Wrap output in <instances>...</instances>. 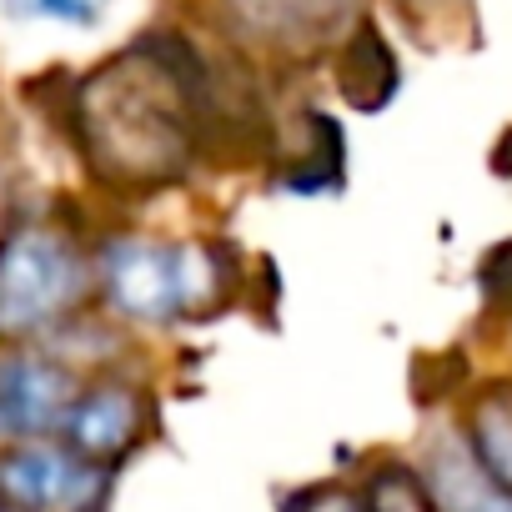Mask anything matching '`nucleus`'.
Returning a JSON list of instances; mask_svg holds the SVG:
<instances>
[{
	"instance_id": "obj_1",
	"label": "nucleus",
	"mask_w": 512,
	"mask_h": 512,
	"mask_svg": "<svg viewBox=\"0 0 512 512\" xmlns=\"http://www.w3.org/2000/svg\"><path fill=\"white\" fill-rule=\"evenodd\" d=\"M91 166L116 186H166L191 171L196 131L216 126V81L181 36H146L76 91Z\"/></svg>"
},
{
	"instance_id": "obj_2",
	"label": "nucleus",
	"mask_w": 512,
	"mask_h": 512,
	"mask_svg": "<svg viewBox=\"0 0 512 512\" xmlns=\"http://www.w3.org/2000/svg\"><path fill=\"white\" fill-rule=\"evenodd\" d=\"M91 287L71 236L31 221L0 241V342H26L61 327Z\"/></svg>"
},
{
	"instance_id": "obj_3",
	"label": "nucleus",
	"mask_w": 512,
	"mask_h": 512,
	"mask_svg": "<svg viewBox=\"0 0 512 512\" xmlns=\"http://www.w3.org/2000/svg\"><path fill=\"white\" fill-rule=\"evenodd\" d=\"M101 287L126 322L166 327L201 302L206 256L151 236H111L101 251Z\"/></svg>"
},
{
	"instance_id": "obj_4",
	"label": "nucleus",
	"mask_w": 512,
	"mask_h": 512,
	"mask_svg": "<svg viewBox=\"0 0 512 512\" xmlns=\"http://www.w3.org/2000/svg\"><path fill=\"white\" fill-rule=\"evenodd\" d=\"M106 467L56 447V442H16L0 452V502L21 512H96L106 502Z\"/></svg>"
},
{
	"instance_id": "obj_5",
	"label": "nucleus",
	"mask_w": 512,
	"mask_h": 512,
	"mask_svg": "<svg viewBox=\"0 0 512 512\" xmlns=\"http://www.w3.org/2000/svg\"><path fill=\"white\" fill-rule=\"evenodd\" d=\"M76 377L51 357H0V442H41L66 427Z\"/></svg>"
},
{
	"instance_id": "obj_6",
	"label": "nucleus",
	"mask_w": 512,
	"mask_h": 512,
	"mask_svg": "<svg viewBox=\"0 0 512 512\" xmlns=\"http://www.w3.org/2000/svg\"><path fill=\"white\" fill-rule=\"evenodd\" d=\"M226 11L256 46H272L282 56H317L357 21V0H226Z\"/></svg>"
},
{
	"instance_id": "obj_7",
	"label": "nucleus",
	"mask_w": 512,
	"mask_h": 512,
	"mask_svg": "<svg viewBox=\"0 0 512 512\" xmlns=\"http://www.w3.org/2000/svg\"><path fill=\"white\" fill-rule=\"evenodd\" d=\"M141 427H146V402H141V392H131V387H121V382H101V387H91V392H76L61 437H66L71 452H81V457H91V462L106 467L111 457H121V452L136 447Z\"/></svg>"
},
{
	"instance_id": "obj_8",
	"label": "nucleus",
	"mask_w": 512,
	"mask_h": 512,
	"mask_svg": "<svg viewBox=\"0 0 512 512\" xmlns=\"http://www.w3.org/2000/svg\"><path fill=\"white\" fill-rule=\"evenodd\" d=\"M422 482L437 512H512V492L497 477H487V467L457 437L432 442Z\"/></svg>"
},
{
	"instance_id": "obj_9",
	"label": "nucleus",
	"mask_w": 512,
	"mask_h": 512,
	"mask_svg": "<svg viewBox=\"0 0 512 512\" xmlns=\"http://www.w3.org/2000/svg\"><path fill=\"white\" fill-rule=\"evenodd\" d=\"M337 81H342V96L357 106V111H382L397 86H402V66L387 46V36L377 26H357L347 51H342V66H337Z\"/></svg>"
},
{
	"instance_id": "obj_10",
	"label": "nucleus",
	"mask_w": 512,
	"mask_h": 512,
	"mask_svg": "<svg viewBox=\"0 0 512 512\" xmlns=\"http://www.w3.org/2000/svg\"><path fill=\"white\" fill-rule=\"evenodd\" d=\"M467 447L487 467V477H497L512 492V382L477 397L467 417Z\"/></svg>"
},
{
	"instance_id": "obj_11",
	"label": "nucleus",
	"mask_w": 512,
	"mask_h": 512,
	"mask_svg": "<svg viewBox=\"0 0 512 512\" xmlns=\"http://www.w3.org/2000/svg\"><path fill=\"white\" fill-rule=\"evenodd\" d=\"M362 502H367V512H437L432 497H427L422 472H412L402 462L377 467L367 477V487H362Z\"/></svg>"
},
{
	"instance_id": "obj_12",
	"label": "nucleus",
	"mask_w": 512,
	"mask_h": 512,
	"mask_svg": "<svg viewBox=\"0 0 512 512\" xmlns=\"http://www.w3.org/2000/svg\"><path fill=\"white\" fill-rule=\"evenodd\" d=\"M477 287H482V302L502 317H512V241H497L482 267H477Z\"/></svg>"
},
{
	"instance_id": "obj_13",
	"label": "nucleus",
	"mask_w": 512,
	"mask_h": 512,
	"mask_svg": "<svg viewBox=\"0 0 512 512\" xmlns=\"http://www.w3.org/2000/svg\"><path fill=\"white\" fill-rule=\"evenodd\" d=\"M11 11L21 16H46V21H66V26H91L101 16V0H11Z\"/></svg>"
},
{
	"instance_id": "obj_14",
	"label": "nucleus",
	"mask_w": 512,
	"mask_h": 512,
	"mask_svg": "<svg viewBox=\"0 0 512 512\" xmlns=\"http://www.w3.org/2000/svg\"><path fill=\"white\" fill-rule=\"evenodd\" d=\"M292 512H367L362 492H347V487H312L292 502Z\"/></svg>"
},
{
	"instance_id": "obj_15",
	"label": "nucleus",
	"mask_w": 512,
	"mask_h": 512,
	"mask_svg": "<svg viewBox=\"0 0 512 512\" xmlns=\"http://www.w3.org/2000/svg\"><path fill=\"white\" fill-rule=\"evenodd\" d=\"M0 512H21V507H11V502H0Z\"/></svg>"
}]
</instances>
